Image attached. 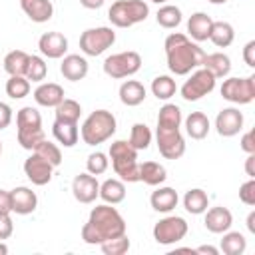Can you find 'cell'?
<instances>
[{"label": "cell", "mask_w": 255, "mask_h": 255, "mask_svg": "<svg viewBox=\"0 0 255 255\" xmlns=\"http://www.w3.org/2000/svg\"><path fill=\"white\" fill-rule=\"evenodd\" d=\"M139 68H141V56L133 50L118 52L104 60V72H106V76H110L114 80L129 78V76L137 74Z\"/></svg>", "instance_id": "cell-7"}, {"label": "cell", "mask_w": 255, "mask_h": 255, "mask_svg": "<svg viewBox=\"0 0 255 255\" xmlns=\"http://www.w3.org/2000/svg\"><path fill=\"white\" fill-rule=\"evenodd\" d=\"M12 233H14V223L10 213H0V241L8 239Z\"/></svg>", "instance_id": "cell-44"}, {"label": "cell", "mask_w": 255, "mask_h": 255, "mask_svg": "<svg viewBox=\"0 0 255 255\" xmlns=\"http://www.w3.org/2000/svg\"><path fill=\"white\" fill-rule=\"evenodd\" d=\"M247 249V239L239 231H225L221 239V251L225 255H243Z\"/></svg>", "instance_id": "cell-33"}, {"label": "cell", "mask_w": 255, "mask_h": 255, "mask_svg": "<svg viewBox=\"0 0 255 255\" xmlns=\"http://www.w3.org/2000/svg\"><path fill=\"white\" fill-rule=\"evenodd\" d=\"M211 26H213L211 16H207L205 12H193L187 20V34L191 36L193 42H205L209 40Z\"/></svg>", "instance_id": "cell-22"}, {"label": "cell", "mask_w": 255, "mask_h": 255, "mask_svg": "<svg viewBox=\"0 0 255 255\" xmlns=\"http://www.w3.org/2000/svg\"><path fill=\"white\" fill-rule=\"evenodd\" d=\"M187 221L179 215H167L153 225V239L159 245H173L187 235Z\"/></svg>", "instance_id": "cell-12"}, {"label": "cell", "mask_w": 255, "mask_h": 255, "mask_svg": "<svg viewBox=\"0 0 255 255\" xmlns=\"http://www.w3.org/2000/svg\"><path fill=\"white\" fill-rule=\"evenodd\" d=\"M52 133H54V137L58 139V143H62L64 147H74V145L78 143V139H80L78 124H72V122H60V120H54Z\"/></svg>", "instance_id": "cell-26"}, {"label": "cell", "mask_w": 255, "mask_h": 255, "mask_svg": "<svg viewBox=\"0 0 255 255\" xmlns=\"http://www.w3.org/2000/svg\"><path fill=\"white\" fill-rule=\"evenodd\" d=\"M177 201H179V197H177V191L173 187H157L149 195L151 207L159 213H169L171 209L177 207Z\"/></svg>", "instance_id": "cell-24"}, {"label": "cell", "mask_w": 255, "mask_h": 255, "mask_svg": "<svg viewBox=\"0 0 255 255\" xmlns=\"http://www.w3.org/2000/svg\"><path fill=\"white\" fill-rule=\"evenodd\" d=\"M205 229L211 231V233H225L227 229H231L233 225V215L227 207H211V209H205Z\"/></svg>", "instance_id": "cell-18"}, {"label": "cell", "mask_w": 255, "mask_h": 255, "mask_svg": "<svg viewBox=\"0 0 255 255\" xmlns=\"http://www.w3.org/2000/svg\"><path fill=\"white\" fill-rule=\"evenodd\" d=\"M16 133H18V143L24 149L34 151V147L46 139L44 128H42V116L36 108L24 106L16 114Z\"/></svg>", "instance_id": "cell-5"}, {"label": "cell", "mask_w": 255, "mask_h": 255, "mask_svg": "<svg viewBox=\"0 0 255 255\" xmlns=\"http://www.w3.org/2000/svg\"><path fill=\"white\" fill-rule=\"evenodd\" d=\"M38 50L42 56L52 58V60L64 58L68 52V38L62 32H46L38 40Z\"/></svg>", "instance_id": "cell-16"}, {"label": "cell", "mask_w": 255, "mask_h": 255, "mask_svg": "<svg viewBox=\"0 0 255 255\" xmlns=\"http://www.w3.org/2000/svg\"><path fill=\"white\" fill-rule=\"evenodd\" d=\"M215 129L221 137H233L243 129V114L237 108H223L215 118Z\"/></svg>", "instance_id": "cell-15"}, {"label": "cell", "mask_w": 255, "mask_h": 255, "mask_svg": "<svg viewBox=\"0 0 255 255\" xmlns=\"http://www.w3.org/2000/svg\"><path fill=\"white\" fill-rule=\"evenodd\" d=\"M193 253H209V255H217L219 249H215V247H211V245H201V247L193 249Z\"/></svg>", "instance_id": "cell-51"}, {"label": "cell", "mask_w": 255, "mask_h": 255, "mask_svg": "<svg viewBox=\"0 0 255 255\" xmlns=\"http://www.w3.org/2000/svg\"><path fill=\"white\" fill-rule=\"evenodd\" d=\"M0 213H12L10 191H6V189H0Z\"/></svg>", "instance_id": "cell-48"}, {"label": "cell", "mask_w": 255, "mask_h": 255, "mask_svg": "<svg viewBox=\"0 0 255 255\" xmlns=\"http://www.w3.org/2000/svg\"><path fill=\"white\" fill-rule=\"evenodd\" d=\"M201 68L209 70L215 80L227 78L229 72H231V58H229L227 54H223V52L205 54V56H203V62H201Z\"/></svg>", "instance_id": "cell-23"}, {"label": "cell", "mask_w": 255, "mask_h": 255, "mask_svg": "<svg viewBox=\"0 0 255 255\" xmlns=\"http://www.w3.org/2000/svg\"><path fill=\"white\" fill-rule=\"evenodd\" d=\"M104 2H106V0H80V4H82L84 8H88V10H98V8L104 6Z\"/></svg>", "instance_id": "cell-50"}, {"label": "cell", "mask_w": 255, "mask_h": 255, "mask_svg": "<svg viewBox=\"0 0 255 255\" xmlns=\"http://www.w3.org/2000/svg\"><path fill=\"white\" fill-rule=\"evenodd\" d=\"M28 62H30V54H26L24 50H12L6 54L2 64L10 76H26Z\"/></svg>", "instance_id": "cell-31"}, {"label": "cell", "mask_w": 255, "mask_h": 255, "mask_svg": "<svg viewBox=\"0 0 255 255\" xmlns=\"http://www.w3.org/2000/svg\"><path fill=\"white\" fill-rule=\"evenodd\" d=\"M255 153H247V159H245V171L249 177H255Z\"/></svg>", "instance_id": "cell-49"}, {"label": "cell", "mask_w": 255, "mask_h": 255, "mask_svg": "<svg viewBox=\"0 0 255 255\" xmlns=\"http://www.w3.org/2000/svg\"><path fill=\"white\" fill-rule=\"evenodd\" d=\"M221 98L245 106L255 100V76H245V78H227L221 84Z\"/></svg>", "instance_id": "cell-10"}, {"label": "cell", "mask_w": 255, "mask_h": 255, "mask_svg": "<svg viewBox=\"0 0 255 255\" xmlns=\"http://www.w3.org/2000/svg\"><path fill=\"white\" fill-rule=\"evenodd\" d=\"M155 20H157V24H159L161 28L171 30V28H177V26L181 24L183 14H181V10H179L177 6H173V4H165V6H161V8L157 10Z\"/></svg>", "instance_id": "cell-34"}, {"label": "cell", "mask_w": 255, "mask_h": 255, "mask_svg": "<svg viewBox=\"0 0 255 255\" xmlns=\"http://www.w3.org/2000/svg\"><path fill=\"white\" fill-rule=\"evenodd\" d=\"M64 88L56 82H44L34 90V100L38 106L44 108H56L64 100Z\"/></svg>", "instance_id": "cell-20"}, {"label": "cell", "mask_w": 255, "mask_h": 255, "mask_svg": "<svg viewBox=\"0 0 255 255\" xmlns=\"http://www.w3.org/2000/svg\"><path fill=\"white\" fill-rule=\"evenodd\" d=\"M243 60L249 68H255V40H249L243 48Z\"/></svg>", "instance_id": "cell-47"}, {"label": "cell", "mask_w": 255, "mask_h": 255, "mask_svg": "<svg viewBox=\"0 0 255 255\" xmlns=\"http://www.w3.org/2000/svg\"><path fill=\"white\" fill-rule=\"evenodd\" d=\"M100 197L104 203H110V205H118L126 199V185L122 179H106L104 183H100Z\"/></svg>", "instance_id": "cell-27"}, {"label": "cell", "mask_w": 255, "mask_h": 255, "mask_svg": "<svg viewBox=\"0 0 255 255\" xmlns=\"http://www.w3.org/2000/svg\"><path fill=\"white\" fill-rule=\"evenodd\" d=\"M34 153L42 155V157H44L46 161H50L54 167H58V165L62 163V151H60V147H58L56 143L48 141V139H42V141L34 147Z\"/></svg>", "instance_id": "cell-39"}, {"label": "cell", "mask_w": 255, "mask_h": 255, "mask_svg": "<svg viewBox=\"0 0 255 255\" xmlns=\"http://www.w3.org/2000/svg\"><path fill=\"white\" fill-rule=\"evenodd\" d=\"M116 128H118V122L112 112L96 110L84 120V124L80 128V135L86 145H98V143H104L106 139H110L116 133Z\"/></svg>", "instance_id": "cell-4"}, {"label": "cell", "mask_w": 255, "mask_h": 255, "mask_svg": "<svg viewBox=\"0 0 255 255\" xmlns=\"http://www.w3.org/2000/svg\"><path fill=\"white\" fill-rule=\"evenodd\" d=\"M72 193H74L76 201H80V203H94L96 197H100V183H98L96 175H92L88 171L76 175L72 181Z\"/></svg>", "instance_id": "cell-14"}, {"label": "cell", "mask_w": 255, "mask_h": 255, "mask_svg": "<svg viewBox=\"0 0 255 255\" xmlns=\"http://www.w3.org/2000/svg\"><path fill=\"white\" fill-rule=\"evenodd\" d=\"M88 70H90L88 68V60L84 56H80V54H68V56H64V60L60 64L62 76L66 80H70V82L84 80L88 76Z\"/></svg>", "instance_id": "cell-19"}, {"label": "cell", "mask_w": 255, "mask_h": 255, "mask_svg": "<svg viewBox=\"0 0 255 255\" xmlns=\"http://www.w3.org/2000/svg\"><path fill=\"white\" fill-rule=\"evenodd\" d=\"M185 131L191 139H203L209 133V118L203 112H191L185 118Z\"/></svg>", "instance_id": "cell-28"}, {"label": "cell", "mask_w": 255, "mask_h": 255, "mask_svg": "<svg viewBox=\"0 0 255 255\" xmlns=\"http://www.w3.org/2000/svg\"><path fill=\"white\" fill-rule=\"evenodd\" d=\"M131 147H135L137 151L141 149H147L149 143H151V129L145 126V124H133L131 126V133H129V139Z\"/></svg>", "instance_id": "cell-38"}, {"label": "cell", "mask_w": 255, "mask_h": 255, "mask_svg": "<svg viewBox=\"0 0 255 255\" xmlns=\"http://www.w3.org/2000/svg\"><path fill=\"white\" fill-rule=\"evenodd\" d=\"M0 153H2V141H0Z\"/></svg>", "instance_id": "cell-56"}, {"label": "cell", "mask_w": 255, "mask_h": 255, "mask_svg": "<svg viewBox=\"0 0 255 255\" xmlns=\"http://www.w3.org/2000/svg\"><path fill=\"white\" fill-rule=\"evenodd\" d=\"M177 92V86H175V80L171 76H155L151 80V94L157 98V100H169L171 96H175Z\"/></svg>", "instance_id": "cell-36"}, {"label": "cell", "mask_w": 255, "mask_h": 255, "mask_svg": "<svg viewBox=\"0 0 255 255\" xmlns=\"http://www.w3.org/2000/svg\"><path fill=\"white\" fill-rule=\"evenodd\" d=\"M183 207L191 215H201L209 207V197H207V193L203 189L193 187V189L185 191V195H183Z\"/></svg>", "instance_id": "cell-30"}, {"label": "cell", "mask_w": 255, "mask_h": 255, "mask_svg": "<svg viewBox=\"0 0 255 255\" xmlns=\"http://www.w3.org/2000/svg\"><path fill=\"white\" fill-rule=\"evenodd\" d=\"M209 40H211L217 48H227V46H231L233 40H235V30H233V26H231L229 22H223V20L213 22Z\"/></svg>", "instance_id": "cell-32"}, {"label": "cell", "mask_w": 255, "mask_h": 255, "mask_svg": "<svg viewBox=\"0 0 255 255\" xmlns=\"http://www.w3.org/2000/svg\"><path fill=\"white\" fill-rule=\"evenodd\" d=\"M149 16V6L143 0H116L110 10L108 18L116 28H129L143 22Z\"/></svg>", "instance_id": "cell-6"}, {"label": "cell", "mask_w": 255, "mask_h": 255, "mask_svg": "<svg viewBox=\"0 0 255 255\" xmlns=\"http://www.w3.org/2000/svg\"><path fill=\"white\" fill-rule=\"evenodd\" d=\"M6 94L12 100H22L30 94V80L26 76H10L6 80Z\"/></svg>", "instance_id": "cell-37"}, {"label": "cell", "mask_w": 255, "mask_h": 255, "mask_svg": "<svg viewBox=\"0 0 255 255\" xmlns=\"http://www.w3.org/2000/svg\"><path fill=\"white\" fill-rule=\"evenodd\" d=\"M126 233V219L110 203L96 205L82 227V239L88 245H100L112 237Z\"/></svg>", "instance_id": "cell-1"}, {"label": "cell", "mask_w": 255, "mask_h": 255, "mask_svg": "<svg viewBox=\"0 0 255 255\" xmlns=\"http://www.w3.org/2000/svg\"><path fill=\"white\" fill-rule=\"evenodd\" d=\"M239 199H241L245 205H249V207L255 205V179H253V177H249V179L239 187Z\"/></svg>", "instance_id": "cell-43"}, {"label": "cell", "mask_w": 255, "mask_h": 255, "mask_svg": "<svg viewBox=\"0 0 255 255\" xmlns=\"http://www.w3.org/2000/svg\"><path fill=\"white\" fill-rule=\"evenodd\" d=\"M167 179V171L161 163L157 161H143L139 163V181H143L145 185H161Z\"/></svg>", "instance_id": "cell-29"}, {"label": "cell", "mask_w": 255, "mask_h": 255, "mask_svg": "<svg viewBox=\"0 0 255 255\" xmlns=\"http://www.w3.org/2000/svg\"><path fill=\"white\" fill-rule=\"evenodd\" d=\"M145 100V88L137 80H126L120 86V102L128 108H135Z\"/></svg>", "instance_id": "cell-25"}, {"label": "cell", "mask_w": 255, "mask_h": 255, "mask_svg": "<svg viewBox=\"0 0 255 255\" xmlns=\"http://www.w3.org/2000/svg\"><path fill=\"white\" fill-rule=\"evenodd\" d=\"M207 2H211V4H225L227 0H207Z\"/></svg>", "instance_id": "cell-54"}, {"label": "cell", "mask_w": 255, "mask_h": 255, "mask_svg": "<svg viewBox=\"0 0 255 255\" xmlns=\"http://www.w3.org/2000/svg\"><path fill=\"white\" fill-rule=\"evenodd\" d=\"M241 149L245 153H255V131L253 129H249V131L243 133V137H241Z\"/></svg>", "instance_id": "cell-45"}, {"label": "cell", "mask_w": 255, "mask_h": 255, "mask_svg": "<svg viewBox=\"0 0 255 255\" xmlns=\"http://www.w3.org/2000/svg\"><path fill=\"white\" fill-rule=\"evenodd\" d=\"M20 8L36 24H44L54 16V4L50 0H20Z\"/></svg>", "instance_id": "cell-21"}, {"label": "cell", "mask_w": 255, "mask_h": 255, "mask_svg": "<svg viewBox=\"0 0 255 255\" xmlns=\"http://www.w3.org/2000/svg\"><path fill=\"white\" fill-rule=\"evenodd\" d=\"M116 42V32L108 26H98V28H88L80 36V50L86 56H100L108 48H112Z\"/></svg>", "instance_id": "cell-9"}, {"label": "cell", "mask_w": 255, "mask_h": 255, "mask_svg": "<svg viewBox=\"0 0 255 255\" xmlns=\"http://www.w3.org/2000/svg\"><path fill=\"white\" fill-rule=\"evenodd\" d=\"M100 247H102V251L106 255H124L129 249V239L124 233V235H118V237H112V239L100 243Z\"/></svg>", "instance_id": "cell-40"}, {"label": "cell", "mask_w": 255, "mask_h": 255, "mask_svg": "<svg viewBox=\"0 0 255 255\" xmlns=\"http://www.w3.org/2000/svg\"><path fill=\"white\" fill-rule=\"evenodd\" d=\"M189 74L191 76L181 86V98L185 102H197V100H201L203 96H209L215 90V82L217 80L213 78V74L209 70L199 66Z\"/></svg>", "instance_id": "cell-8"}, {"label": "cell", "mask_w": 255, "mask_h": 255, "mask_svg": "<svg viewBox=\"0 0 255 255\" xmlns=\"http://www.w3.org/2000/svg\"><path fill=\"white\" fill-rule=\"evenodd\" d=\"M157 149L165 159H179L185 153V139L175 126H157Z\"/></svg>", "instance_id": "cell-11"}, {"label": "cell", "mask_w": 255, "mask_h": 255, "mask_svg": "<svg viewBox=\"0 0 255 255\" xmlns=\"http://www.w3.org/2000/svg\"><path fill=\"white\" fill-rule=\"evenodd\" d=\"M8 253V245L4 241H0V255H6Z\"/></svg>", "instance_id": "cell-53"}, {"label": "cell", "mask_w": 255, "mask_h": 255, "mask_svg": "<svg viewBox=\"0 0 255 255\" xmlns=\"http://www.w3.org/2000/svg\"><path fill=\"white\" fill-rule=\"evenodd\" d=\"M10 124H12V108L0 102V129H6Z\"/></svg>", "instance_id": "cell-46"}, {"label": "cell", "mask_w": 255, "mask_h": 255, "mask_svg": "<svg viewBox=\"0 0 255 255\" xmlns=\"http://www.w3.org/2000/svg\"><path fill=\"white\" fill-rule=\"evenodd\" d=\"M247 229H249V233H255V211H251L247 215Z\"/></svg>", "instance_id": "cell-52"}, {"label": "cell", "mask_w": 255, "mask_h": 255, "mask_svg": "<svg viewBox=\"0 0 255 255\" xmlns=\"http://www.w3.org/2000/svg\"><path fill=\"white\" fill-rule=\"evenodd\" d=\"M151 2H155V4H163V2H167V0H151Z\"/></svg>", "instance_id": "cell-55"}, {"label": "cell", "mask_w": 255, "mask_h": 255, "mask_svg": "<svg viewBox=\"0 0 255 255\" xmlns=\"http://www.w3.org/2000/svg\"><path fill=\"white\" fill-rule=\"evenodd\" d=\"M10 201H12V213H18V215H28L38 207L36 193L26 185L14 187L10 191Z\"/></svg>", "instance_id": "cell-17"}, {"label": "cell", "mask_w": 255, "mask_h": 255, "mask_svg": "<svg viewBox=\"0 0 255 255\" xmlns=\"http://www.w3.org/2000/svg\"><path fill=\"white\" fill-rule=\"evenodd\" d=\"M48 74V66L44 62L42 56H30V62H28V70H26V78L30 82H42Z\"/></svg>", "instance_id": "cell-41"}, {"label": "cell", "mask_w": 255, "mask_h": 255, "mask_svg": "<svg viewBox=\"0 0 255 255\" xmlns=\"http://www.w3.org/2000/svg\"><path fill=\"white\" fill-rule=\"evenodd\" d=\"M165 48V58H167V68L175 76H187L195 68L201 66L205 52L199 48L197 42H191L185 34L173 32L165 38L163 42Z\"/></svg>", "instance_id": "cell-2"}, {"label": "cell", "mask_w": 255, "mask_h": 255, "mask_svg": "<svg viewBox=\"0 0 255 255\" xmlns=\"http://www.w3.org/2000/svg\"><path fill=\"white\" fill-rule=\"evenodd\" d=\"M110 159L116 175L122 181L135 183L139 181V163H137V149L131 147L126 139H116L110 145Z\"/></svg>", "instance_id": "cell-3"}, {"label": "cell", "mask_w": 255, "mask_h": 255, "mask_svg": "<svg viewBox=\"0 0 255 255\" xmlns=\"http://www.w3.org/2000/svg\"><path fill=\"white\" fill-rule=\"evenodd\" d=\"M24 173L34 185H46L52 181L54 165L50 161H46L42 155L32 151V155L26 157V161H24Z\"/></svg>", "instance_id": "cell-13"}, {"label": "cell", "mask_w": 255, "mask_h": 255, "mask_svg": "<svg viewBox=\"0 0 255 255\" xmlns=\"http://www.w3.org/2000/svg\"><path fill=\"white\" fill-rule=\"evenodd\" d=\"M108 165H110V159H108V155L102 153V151H94V153H90L88 159H86V169H88V173H92V175H102V173H106V171H108Z\"/></svg>", "instance_id": "cell-42"}, {"label": "cell", "mask_w": 255, "mask_h": 255, "mask_svg": "<svg viewBox=\"0 0 255 255\" xmlns=\"http://www.w3.org/2000/svg\"><path fill=\"white\" fill-rule=\"evenodd\" d=\"M80 116H82V106L76 100H72V98H64L56 106V120H60V122L78 124L80 122Z\"/></svg>", "instance_id": "cell-35"}]
</instances>
